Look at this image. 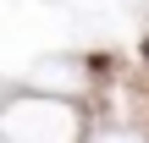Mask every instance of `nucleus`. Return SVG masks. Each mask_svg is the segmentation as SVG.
Here are the masks:
<instances>
[]
</instances>
